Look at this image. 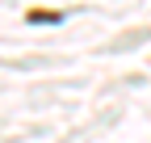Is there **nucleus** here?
<instances>
[]
</instances>
